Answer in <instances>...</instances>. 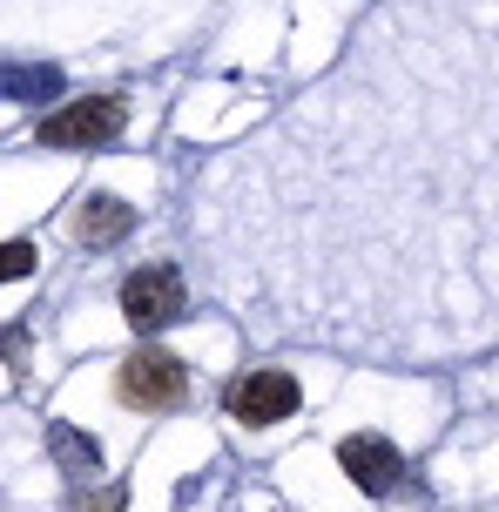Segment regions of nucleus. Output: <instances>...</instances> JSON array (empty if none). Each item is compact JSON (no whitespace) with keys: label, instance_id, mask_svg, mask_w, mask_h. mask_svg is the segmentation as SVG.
Listing matches in <instances>:
<instances>
[{"label":"nucleus","instance_id":"nucleus-1","mask_svg":"<svg viewBox=\"0 0 499 512\" xmlns=\"http://www.w3.org/2000/svg\"><path fill=\"white\" fill-rule=\"evenodd\" d=\"M115 398L142 418H156V411H183L189 405V364L176 351H162V344H135L129 358L115 364Z\"/></svg>","mask_w":499,"mask_h":512},{"label":"nucleus","instance_id":"nucleus-2","mask_svg":"<svg viewBox=\"0 0 499 512\" xmlns=\"http://www.w3.org/2000/svg\"><path fill=\"white\" fill-rule=\"evenodd\" d=\"M122 128H129V102L122 95H81V102H61L54 115H41L34 122V142L75 155V149H108Z\"/></svg>","mask_w":499,"mask_h":512},{"label":"nucleus","instance_id":"nucleus-3","mask_svg":"<svg viewBox=\"0 0 499 512\" xmlns=\"http://www.w3.org/2000/svg\"><path fill=\"white\" fill-rule=\"evenodd\" d=\"M183 310H189V290H183V270L176 263H142V270L122 277V324L135 337L169 331Z\"/></svg>","mask_w":499,"mask_h":512},{"label":"nucleus","instance_id":"nucleus-4","mask_svg":"<svg viewBox=\"0 0 499 512\" xmlns=\"http://www.w3.org/2000/svg\"><path fill=\"white\" fill-rule=\"evenodd\" d=\"M297 378L290 371H277V364H263V371H243V378H230V391H223V405H230V418L237 425H250V432H270V425H284L290 411H297Z\"/></svg>","mask_w":499,"mask_h":512},{"label":"nucleus","instance_id":"nucleus-5","mask_svg":"<svg viewBox=\"0 0 499 512\" xmlns=\"http://www.w3.org/2000/svg\"><path fill=\"white\" fill-rule=\"evenodd\" d=\"M338 465H344V479H351L358 492H371V499L398 492V479H405L398 445H392V438H378V432H351V438L338 445Z\"/></svg>","mask_w":499,"mask_h":512},{"label":"nucleus","instance_id":"nucleus-6","mask_svg":"<svg viewBox=\"0 0 499 512\" xmlns=\"http://www.w3.org/2000/svg\"><path fill=\"white\" fill-rule=\"evenodd\" d=\"M75 243L81 250H108V243H122V236L135 230V203H122V196H108V189H95L88 203L75 209Z\"/></svg>","mask_w":499,"mask_h":512},{"label":"nucleus","instance_id":"nucleus-7","mask_svg":"<svg viewBox=\"0 0 499 512\" xmlns=\"http://www.w3.org/2000/svg\"><path fill=\"white\" fill-rule=\"evenodd\" d=\"M48 459H54V472H68L75 486H95V472H102V438L68 425V418H54L48 425Z\"/></svg>","mask_w":499,"mask_h":512},{"label":"nucleus","instance_id":"nucleus-8","mask_svg":"<svg viewBox=\"0 0 499 512\" xmlns=\"http://www.w3.org/2000/svg\"><path fill=\"white\" fill-rule=\"evenodd\" d=\"M61 75L54 68H0V102H34V95H54Z\"/></svg>","mask_w":499,"mask_h":512},{"label":"nucleus","instance_id":"nucleus-9","mask_svg":"<svg viewBox=\"0 0 499 512\" xmlns=\"http://www.w3.org/2000/svg\"><path fill=\"white\" fill-rule=\"evenodd\" d=\"M129 506V486L122 479H108V486H81L75 499H68V512H122Z\"/></svg>","mask_w":499,"mask_h":512},{"label":"nucleus","instance_id":"nucleus-10","mask_svg":"<svg viewBox=\"0 0 499 512\" xmlns=\"http://www.w3.org/2000/svg\"><path fill=\"white\" fill-rule=\"evenodd\" d=\"M34 263H41V250L34 243H0V283H21V277H34Z\"/></svg>","mask_w":499,"mask_h":512}]
</instances>
